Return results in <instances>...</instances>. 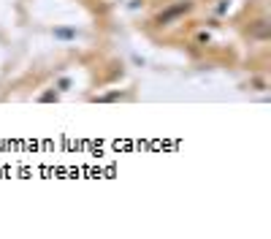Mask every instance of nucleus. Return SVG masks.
<instances>
[{
    "mask_svg": "<svg viewBox=\"0 0 271 239\" xmlns=\"http://www.w3.org/2000/svg\"><path fill=\"white\" fill-rule=\"evenodd\" d=\"M190 8H192V3H187V0H182V3H173V6L166 8V11H160L158 16H154V25H158V27H166V25H171V22H177L179 16H185Z\"/></svg>",
    "mask_w": 271,
    "mask_h": 239,
    "instance_id": "obj_1",
    "label": "nucleus"
}]
</instances>
